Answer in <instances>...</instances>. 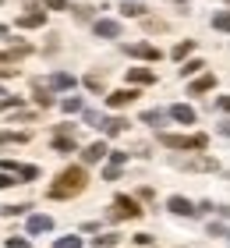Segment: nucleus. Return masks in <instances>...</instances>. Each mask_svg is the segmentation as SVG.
Masks as SVG:
<instances>
[{"instance_id": "obj_39", "label": "nucleus", "mask_w": 230, "mask_h": 248, "mask_svg": "<svg viewBox=\"0 0 230 248\" xmlns=\"http://www.w3.org/2000/svg\"><path fill=\"white\" fill-rule=\"evenodd\" d=\"M220 135H227V139H230V121H223V124H220Z\"/></svg>"}, {"instance_id": "obj_13", "label": "nucleus", "mask_w": 230, "mask_h": 248, "mask_svg": "<svg viewBox=\"0 0 230 248\" xmlns=\"http://www.w3.org/2000/svg\"><path fill=\"white\" fill-rule=\"evenodd\" d=\"M128 82L131 85H149V82H156V75L149 67H128Z\"/></svg>"}, {"instance_id": "obj_29", "label": "nucleus", "mask_w": 230, "mask_h": 248, "mask_svg": "<svg viewBox=\"0 0 230 248\" xmlns=\"http://www.w3.org/2000/svg\"><path fill=\"white\" fill-rule=\"evenodd\" d=\"M61 107L67 110V114H78V110H85V107H82V99H78V96H67V99H61Z\"/></svg>"}, {"instance_id": "obj_9", "label": "nucleus", "mask_w": 230, "mask_h": 248, "mask_svg": "<svg viewBox=\"0 0 230 248\" xmlns=\"http://www.w3.org/2000/svg\"><path fill=\"white\" fill-rule=\"evenodd\" d=\"M96 36H103V39H117V36H121V21L99 18V21H96Z\"/></svg>"}, {"instance_id": "obj_41", "label": "nucleus", "mask_w": 230, "mask_h": 248, "mask_svg": "<svg viewBox=\"0 0 230 248\" xmlns=\"http://www.w3.org/2000/svg\"><path fill=\"white\" fill-rule=\"evenodd\" d=\"M177 4H184V0H177Z\"/></svg>"}, {"instance_id": "obj_33", "label": "nucleus", "mask_w": 230, "mask_h": 248, "mask_svg": "<svg viewBox=\"0 0 230 248\" xmlns=\"http://www.w3.org/2000/svg\"><path fill=\"white\" fill-rule=\"evenodd\" d=\"M11 107H21V96H0V110H11Z\"/></svg>"}, {"instance_id": "obj_1", "label": "nucleus", "mask_w": 230, "mask_h": 248, "mask_svg": "<svg viewBox=\"0 0 230 248\" xmlns=\"http://www.w3.org/2000/svg\"><path fill=\"white\" fill-rule=\"evenodd\" d=\"M85 185H89V177L82 167H64L57 185H50V199H71L78 191H85Z\"/></svg>"}, {"instance_id": "obj_2", "label": "nucleus", "mask_w": 230, "mask_h": 248, "mask_svg": "<svg viewBox=\"0 0 230 248\" xmlns=\"http://www.w3.org/2000/svg\"><path fill=\"white\" fill-rule=\"evenodd\" d=\"M159 142L167 145V149H184V153H202L205 145H209V135H159Z\"/></svg>"}, {"instance_id": "obj_5", "label": "nucleus", "mask_w": 230, "mask_h": 248, "mask_svg": "<svg viewBox=\"0 0 230 248\" xmlns=\"http://www.w3.org/2000/svg\"><path fill=\"white\" fill-rule=\"evenodd\" d=\"M75 145H78V139H75L71 124H61V128H57V139H53V149L57 153H75Z\"/></svg>"}, {"instance_id": "obj_28", "label": "nucleus", "mask_w": 230, "mask_h": 248, "mask_svg": "<svg viewBox=\"0 0 230 248\" xmlns=\"http://www.w3.org/2000/svg\"><path fill=\"white\" fill-rule=\"evenodd\" d=\"M18 177H21V181H36V177H39V167H32V163L18 167Z\"/></svg>"}, {"instance_id": "obj_18", "label": "nucleus", "mask_w": 230, "mask_h": 248, "mask_svg": "<svg viewBox=\"0 0 230 248\" xmlns=\"http://www.w3.org/2000/svg\"><path fill=\"white\" fill-rule=\"evenodd\" d=\"M213 85H216V75H199V78L191 82V93H195V96H199V93H209Z\"/></svg>"}, {"instance_id": "obj_4", "label": "nucleus", "mask_w": 230, "mask_h": 248, "mask_svg": "<svg viewBox=\"0 0 230 248\" xmlns=\"http://www.w3.org/2000/svg\"><path fill=\"white\" fill-rule=\"evenodd\" d=\"M174 167H181V170H220V163L213 160V156H191V160H174Z\"/></svg>"}, {"instance_id": "obj_35", "label": "nucleus", "mask_w": 230, "mask_h": 248, "mask_svg": "<svg viewBox=\"0 0 230 248\" xmlns=\"http://www.w3.org/2000/svg\"><path fill=\"white\" fill-rule=\"evenodd\" d=\"M43 7H50V11H67V0H43Z\"/></svg>"}, {"instance_id": "obj_17", "label": "nucleus", "mask_w": 230, "mask_h": 248, "mask_svg": "<svg viewBox=\"0 0 230 248\" xmlns=\"http://www.w3.org/2000/svg\"><path fill=\"white\" fill-rule=\"evenodd\" d=\"M170 117L181 121V124H195V110L184 107V103H177V107H170Z\"/></svg>"}, {"instance_id": "obj_6", "label": "nucleus", "mask_w": 230, "mask_h": 248, "mask_svg": "<svg viewBox=\"0 0 230 248\" xmlns=\"http://www.w3.org/2000/svg\"><path fill=\"white\" fill-rule=\"evenodd\" d=\"M128 57H138V61H159L163 53H159L153 43H131V46H128Z\"/></svg>"}, {"instance_id": "obj_16", "label": "nucleus", "mask_w": 230, "mask_h": 248, "mask_svg": "<svg viewBox=\"0 0 230 248\" xmlns=\"http://www.w3.org/2000/svg\"><path fill=\"white\" fill-rule=\"evenodd\" d=\"M29 53H32V46H25V43H21V46L0 53V64H15V61H21V57H29Z\"/></svg>"}, {"instance_id": "obj_24", "label": "nucleus", "mask_w": 230, "mask_h": 248, "mask_svg": "<svg viewBox=\"0 0 230 248\" xmlns=\"http://www.w3.org/2000/svg\"><path fill=\"white\" fill-rule=\"evenodd\" d=\"M213 29H216V32H230V11H220V15H213Z\"/></svg>"}, {"instance_id": "obj_37", "label": "nucleus", "mask_w": 230, "mask_h": 248, "mask_svg": "<svg viewBox=\"0 0 230 248\" xmlns=\"http://www.w3.org/2000/svg\"><path fill=\"white\" fill-rule=\"evenodd\" d=\"M216 107H220V110H227V114H230V96H220V99H216Z\"/></svg>"}, {"instance_id": "obj_38", "label": "nucleus", "mask_w": 230, "mask_h": 248, "mask_svg": "<svg viewBox=\"0 0 230 248\" xmlns=\"http://www.w3.org/2000/svg\"><path fill=\"white\" fill-rule=\"evenodd\" d=\"M7 248H29V241H21V238H11V241H7Z\"/></svg>"}, {"instance_id": "obj_7", "label": "nucleus", "mask_w": 230, "mask_h": 248, "mask_svg": "<svg viewBox=\"0 0 230 248\" xmlns=\"http://www.w3.org/2000/svg\"><path fill=\"white\" fill-rule=\"evenodd\" d=\"M128 163V153H110V163H107V170H103V181H117L121 177V167Z\"/></svg>"}, {"instance_id": "obj_23", "label": "nucleus", "mask_w": 230, "mask_h": 248, "mask_svg": "<svg viewBox=\"0 0 230 248\" xmlns=\"http://www.w3.org/2000/svg\"><path fill=\"white\" fill-rule=\"evenodd\" d=\"M191 50H195V43H191V39H184V43H177V46L170 50V57H174V61H184Z\"/></svg>"}, {"instance_id": "obj_22", "label": "nucleus", "mask_w": 230, "mask_h": 248, "mask_svg": "<svg viewBox=\"0 0 230 248\" xmlns=\"http://www.w3.org/2000/svg\"><path fill=\"white\" fill-rule=\"evenodd\" d=\"M124 15H128V18H145V4H138V0H124Z\"/></svg>"}, {"instance_id": "obj_11", "label": "nucleus", "mask_w": 230, "mask_h": 248, "mask_svg": "<svg viewBox=\"0 0 230 248\" xmlns=\"http://www.w3.org/2000/svg\"><path fill=\"white\" fill-rule=\"evenodd\" d=\"M46 89H75V75H67V71H57V75H50L43 82Z\"/></svg>"}, {"instance_id": "obj_26", "label": "nucleus", "mask_w": 230, "mask_h": 248, "mask_svg": "<svg viewBox=\"0 0 230 248\" xmlns=\"http://www.w3.org/2000/svg\"><path fill=\"white\" fill-rule=\"evenodd\" d=\"M202 67H205L202 61H184V67H181V78H191V75H199Z\"/></svg>"}, {"instance_id": "obj_15", "label": "nucleus", "mask_w": 230, "mask_h": 248, "mask_svg": "<svg viewBox=\"0 0 230 248\" xmlns=\"http://www.w3.org/2000/svg\"><path fill=\"white\" fill-rule=\"evenodd\" d=\"M107 153H110V149H107V142H92L89 149L82 153V160H85V163H99V160H103Z\"/></svg>"}, {"instance_id": "obj_10", "label": "nucleus", "mask_w": 230, "mask_h": 248, "mask_svg": "<svg viewBox=\"0 0 230 248\" xmlns=\"http://www.w3.org/2000/svg\"><path fill=\"white\" fill-rule=\"evenodd\" d=\"M167 206H170V213H177V217H195V213H199V209H195L184 195H174V199L167 202Z\"/></svg>"}, {"instance_id": "obj_40", "label": "nucleus", "mask_w": 230, "mask_h": 248, "mask_svg": "<svg viewBox=\"0 0 230 248\" xmlns=\"http://www.w3.org/2000/svg\"><path fill=\"white\" fill-rule=\"evenodd\" d=\"M4 36H7V25H0V39H4Z\"/></svg>"}, {"instance_id": "obj_34", "label": "nucleus", "mask_w": 230, "mask_h": 248, "mask_svg": "<svg viewBox=\"0 0 230 248\" xmlns=\"http://www.w3.org/2000/svg\"><path fill=\"white\" fill-rule=\"evenodd\" d=\"M57 248H82V238H75V234H67V238L57 241Z\"/></svg>"}, {"instance_id": "obj_12", "label": "nucleus", "mask_w": 230, "mask_h": 248, "mask_svg": "<svg viewBox=\"0 0 230 248\" xmlns=\"http://www.w3.org/2000/svg\"><path fill=\"white\" fill-rule=\"evenodd\" d=\"M53 231V220L46 217V213H36V217H29V234H46Z\"/></svg>"}, {"instance_id": "obj_32", "label": "nucleus", "mask_w": 230, "mask_h": 248, "mask_svg": "<svg viewBox=\"0 0 230 248\" xmlns=\"http://www.w3.org/2000/svg\"><path fill=\"white\" fill-rule=\"evenodd\" d=\"M25 209H29L25 202H21V206H0V217H21Z\"/></svg>"}, {"instance_id": "obj_21", "label": "nucleus", "mask_w": 230, "mask_h": 248, "mask_svg": "<svg viewBox=\"0 0 230 248\" xmlns=\"http://www.w3.org/2000/svg\"><path fill=\"white\" fill-rule=\"evenodd\" d=\"M36 103L46 110V107H53V96H50V89H46L43 82H36Z\"/></svg>"}, {"instance_id": "obj_42", "label": "nucleus", "mask_w": 230, "mask_h": 248, "mask_svg": "<svg viewBox=\"0 0 230 248\" xmlns=\"http://www.w3.org/2000/svg\"><path fill=\"white\" fill-rule=\"evenodd\" d=\"M0 96H4V93H0Z\"/></svg>"}, {"instance_id": "obj_36", "label": "nucleus", "mask_w": 230, "mask_h": 248, "mask_svg": "<svg viewBox=\"0 0 230 248\" xmlns=\"http://www.w3.org/2000/svg\"><path fill=\"white\" fill-rule=\"evenodd\" d=\"M11 185H21V181H15V174L0 170V188H11Z\"/></svg>"}, {"instance_id": "obj_14", "label": "nucleus", "mask_w": 230, "mask_h": 248, "mask_svg": "<svg viewBox=\"0 0 230 248\" xmlns=\"http://www.w3.org/2000/svg\"><path fill=\"white\" fill-rule=\"evenodd\" d=\"M43 21H46V15H43V11H29V15H21V18L15 21V25H18V29H39Z\"/></svg>"}, {"instance_id": "obj_20", "label": "nucleus", "mask_w": 230, "mask_h": 248, "mask_svg": "<svg viewBox=\"0 0 230 248\" xmlns=\"http://www.w3.org/2000/svg\"><path fill=\"white\" fill-rule=\"evenodd\" d=\"M96 248H117L121 245V234H99V238H92Z\"/></svg>"}, {"instance_id": "obj_3", "label": "nucleus", "mask_w": 230, "mask_h": 248, "mask_svg": "<svg viewBox=\"0 0 230 248\" xmlns=\"http://www.w3.org/2000/svg\"><path fill=\"white\" fill-rule=\"evenodd\" d=\"M138 217H142V209H138V202L131 195H117V199H113L110 220H138Z\"/></svg>"}, {"instance_id": "obj_8", "label": "nucleus", "mask_w": 230, "mask_h": 248, "mask_svg": "<svg viewBox=\"0 0 230 248\" xmlns=\"http://www.w3.org/2000/svg\"><path fill=\"white\" fill-rule=\"evenodd\" d=\"M135 99H138V89H117V93H110V96H107V103H110L113 110H121V107L135 103Z\"/></svg>"}, {"instance_id": "obj_30", "label": "nucleus", "mask_w": 230, "mask_h": 248, "mask_svg": "<svg viewBox=\"0 0 230 248\" xmlns=\"http://www.w3.org/2000/svg\"><path fill=\"white\" fill-rule=\"evenodd\" d=\"M85 89H92V93H103V75H85Z\"/></svg>"}, {"instance_id": "obj_27", "label": "nucleus", "mask_w": 230, "mask_h": 248, "mask_svg": "<svg viewBox=\"0 0 230 248\" xmlns=\"http://www.w3.org/2000/svg\"><path fill=\"white\" fill-rule=\"evenodd\" d=\"M82 117H85L89 128H99V131H103V121H107V117H99L96 110H82Z\"/></svg>"}, {"instance_id": "obj_31", "label": "nucleus", "mask_w": 230, "mask_h": 248, "mask_svg": "<svg viewBox=\"0 0 230 248\" xmlns=\"http://www.w3.org/2000/svg\"><path fill=\"white\" fill-rule=\"evenodd\" d=\"M142 121L156 128V124H163V110H145V114H142Z\"/></svg>"}, {"instance_id": "obj_25", "label": "nucleus", "mask_w": 230, "mask_h": 248, "mask_svg": "<svg viewBox=\"0 0 230 248\" xmlns=\"http://www.w3.org/2000/svg\"><path fill=\"white\" fill-rule=\"evenodd\" d=\"M11 142H29L25 131H0V145H11Z\"/></svg>"}, {"instance_id": "obj_19", "label": "nucleus", "mask_w": 230, "mask_h": 248, "mask_svg": "<svg viewBox=\"0 0 230 248\" xmlns=\"http://www.w3.org/2000/svg\"><path fill=\"white\" fill-rule=\"evenodd\" d=\"M124 128H128L124 117H107V121H103V135H121Z\"/></svg>"}]
</instances>
